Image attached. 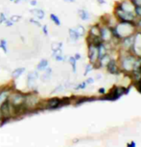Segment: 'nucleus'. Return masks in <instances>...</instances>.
<instances>
[{
    "label": "nucleus",
    "instance_id": "nucleus-1",
    "mask_svg": "<svg viewBox=\"0 0 141 147\" xmlns=\"http://www.w3.org/2000/svg\"><path fill=\"white\" fill-rule=\"evenodd\" d=\"M112 30L113 38L111 41V44H114L115 46L118 45L119 41L124 37L130 36L134 34V33L137 31L134 22H127V21H118Z\"/></svg>",
    "mask_w": 141,
    "mask_h": 147
},
{
    "label": "nucleus",
    "instance_id": "nucleus-19",
    "mask_svg": "<svg viewBox=\"0 0 141 147\" xmlns=\"http://www.w3.org/2000/svg\"><path fill=\"white\" fill-rule=\"evenodd\" d=\"M68 33H69V37H70V39H71L72 41H74V42H76V41H78L79 39H80V34H79L77 33V31L75 30V29H69V31H68Z\"/></svg>",
    "mask_w": 141,
    "mask_h": 147
},
{
    "label": "nucleus",
    "instance_id": "nucleus-34",
    "mask_svg": "<svg viewBox=\"0 0 141 147\" xmlns=\"http://www.w3.org/2000/svg\"><path fill=\"white\" fill-rule=\"evenodd\" d=\"M50 75H48V74H46V73H44L43 75L42 76V81H47V80H49L50 79Z\"/></svg>",
    "mask_w": 141,
    "mask_h": 147
},
{
    "label": "nucleus",
    "instance_id": "nucleus-23",
    "mask_svg": "<svg viewBox=\"0 0 141 147\" xmlns=\"http://www.w3.org/2000/svg\"><path fill=\"white\" fill-rule=\"evenodd\" d=\"M68 61H69L70 65H71V67H72L73 73H76V72H77V60L75 59L74 57H70L68 58Z\"/></svg>",
    "mask_w": 141,
    "mask_h": 147
},
{
    "label": "nucleus",
    "instance_id": "nucleus-22",
    "mask_svg": "<svg viewBox=\"0 0 141 147\" xmlns=\"http://www.w3.org/2000/svg\"><path fill=\"white\" fill-rule=\"evenodd\" d=\"M24 71H25L24 68H17V69L14 70L13 73H12V76H13V78H14V79L18 78L19 76H21L23 73H24Z\"/></svg>",
    "mask_w": 141,
    "mask_h": 147
},
{
    "label": "nucleus",
    "instance_id": "nucleus-35",
    "mask_svg": "<svg viewBox=\"0 0 141 147\" xmlns=\"http://www.w3.org/2000/svg\"><path fill=\"white\" fill-rule=\"evenodd\" d=\"M6 20H7V17H6L5 13H0V24H2V23H4Z\"/></svg>",
    "mask_w": 141,
    "mask_h": 147
},
{
    "label": "nucleus",
    "instance_id": "nucleus-43",
    "mask_svg": "<svg viewBox=\"0 0 141 147\" xmlns=\"http://www.w3.org/2000/svg\"><path fill=\"white\" fill-rule=\"evenodd\" d=\"M74 57H75V59L77 60V61L82 59V55H81L80 54H79V53H77V54H75V55H74Z\"/></svg>",
    "mask_w": 141,
    "mask_h": 147
},
{
    "label": "nucleus",
    "instance_id": "nucleus-50",
    "mask_svg": "<svg viewBox=\"0 0 141 147\" xmlns=\"http://www.w3.org/2000/svg\"><path fill=\"white\" fill-rule=\"evenodd\" d=\"M65 2H69V3H74L76 0H64Z\"/></svg>",
    "mask_w": 141,
    "mask_h": 147
},
{
    "label": "nucleus",
    "instance_id": "nucleus-26",
    "mask_svg": "<svg viewBox=\"0 0 141 147\" xmlns=\"http://www.w3.org/2000/svg\"><path fill=\"white\" fill-rule=\"evenodd\" d=\"M87 87V84L86 80H84L83 82H81V83H79V84L76 85V86L74 87V90H76V91H78V90H84Z\"/></svg>",
    "mask_w": 141,
    "mask_h": 147
},
{
    "label": "nucleus",
    "instance_id": "nucleus-28",
    "mask_svg": "<svg viewBox=\"0 0 141 147\" xmlns=\"http://www.w3.org/2000/svg\"><path fill=\"white\" fill-rule=\"evenodd\" d=\"M0 47H1V49L4 51L5 54H7L8 49H7V41H6V39H2L0 41Z\"/></svg>",
    "mask_w": 141,
    "mask_h": 147
},
{
    "label": "nucleus",
    "instance_id": "nucleus-24",
    "mask_svg": "<svg viewBox=\"0 0 141 147\" xmlns=\"http://www.w3.org/2000/svg\"><path fill=\"white\" fill-rule=\"evenodd\" d=\"M95 69V67H94V65L92 63H87V65H86V69H84V76H87L90 72H92L93 70Z\"/></svg>",
    "mask_w": 141,
    "mask_h": 147
},
{
    "label": "nucleus",
    "instance_id": "nucleus-37",
    "mask_svg": "<svg viewBox=\"0 0 141 147\" xmlns=\"http://www.w3.org/2000/svg\"><path fill=\"white\" fill-rule=\"evenodd\" d=\"M30 22L32 23V24H35L37 26V27H42V24L39 22V21H37V20H35V19H30Z\"/></svg>",
    "mask_w": 141,
    "mask_h": 147
},
{
    "label": "nucleus",
    "instance_id": "nucleus-52",
    "mask_svg": "<svg viewBox=\"0 0 141 147\" xmlns=\"http://www.w3.org/2000/svg\"><path fill=\"white\" fill-rule=\"evenodd\" d=\"M10 1H14V0H10Z\"/></svg>",
    "mask_w": 141,
    "mask_h": 147
},
{
    "label": "nucleus",
    "instance_id": "nucleus-4",
    "mask_svg": "<svg viewBox=\"0 0 141 147\" xmlns=\"http://www.w3.org/2000/svg\"><path fill=\"white\" fill-rule=\"evenodd\" d=\"M114 16L116 17L118 21H127V22H134L136 20V16L134 13H129V11H125L121 10L119 7L114 6L113 11Z\"/></svg>",
    "mask_w": 141,
    "mask_h": 147
},
{
    "label": "nucleus",
    "instance_id": "nucleus-40",
    "mask_svg": "<svg viewBox=\"0 0 141 147\" xmlns=\"http://www.w3.org/2000/svg\"><path fill=\"white\" fill-rule=\"evenodd\" d=\"M134 6H140L141 7V0H131Z\"/></svg>",
    "mask_w": 141,
    "mask_h": 147
},
{
    "label": "nucleus",
    "instance_id": "nucleus-21",
    "mask_svg": "<svg viewBox=\"0 0 141 147\" xmlns=\"http://www.w3.org/2000/svg\"><path fill=\"white\" fill-rule=\"evenodd\" d=\"M48 66H49V62H48V61H47L46 59H42V60L40 61V63L37 64V71H42V70H44Z\"/></svg>",
    "mask_w": 141,
    "mask_h": 147
},
{
    "label": "nucleus",
    "instance_id": "nucleus-42",
    "mask_svg": "<svg viewBox=\"0 0 141 147\" xmlns=\"http://www.w3.org/2000/svg\"><path fill=\"white\" fill-rule=\"evenodd\" d=\"M42 31H43V34H44L45 36H47V34H48V28H47L46 25H44L42 27Z\"/></svg>",
    "mask_w": 141,
    "mask_h": 147
},
{
    "label": "nucleus",
    "instance_id": "nucleus-47",
    "mask_svg": "<svg viewBox=\"0 0 141 147\" xmlns=\"http://www.w3.org/2000/svg\"><path fill=\"white\" fill-rule=\"evenodd\" d=\"M30 4H31V5H33V6H35V5H37V2L36 1V0H32V1H30Z\"/></svg>",
    "mask_w": 141,
    "mask_h": 147
},
{
    "label": "nucleus",
    "instance_id": "nucleus-31",
    "mask_svg": "<svg viewBox=\"0 0 141 147\" xmlns=\"http://www.w3.org/2000/svg\"><path fill=\"white\" fill-rule=\"evenodd\" d=\"M64 89H65V87H64V85H59V86H57V88H55V90L53 91V94H56V93H61V92H63Z\"/></svg>",
    "mask_w": 141,
    "mask_h": 147
},
{
    "label": "nucleus",
    "instance_id": "nucleus-9",
    "mask_svg": "<svg viewBox=\"0 0 141 147\" xmlns=\"http://www.w3.org/2000/svg\"><path fill=\"white\" fill-rule=\"evenodd\" d=\"M131 53H133L136 57H141V31L137 30L134 33V44L131 49Z\"/></svg>",
    "mask_w": 141,
    "mask_h": 147
},
{
    "label": "nucleus",
    "instance_id": "nucleus-41",
    "mask_svg": "<svg viewBox=\"0 0 141 147\" xmlns=\"http://www.w3.org/2000/svg\"><path fill=\"white\" fill-rule=\"evenodd\" d=\"M98 93L100 94V95H104L105 93H107V90H106L104 87H102L98 90Z\"/></svg>",
    "mask_w": 141,
    "mask_h": 147
},
{
    "label": "nucleus",
    "instance_id": "nucleus-38",
    "mask_svg": "<svg viewBox=\"0 0 141 147\" xmlns=\"http://www.w3.org/2000/svg\"><path fill=\"white\" fill-rule=\"evenodd\" d=\"M94 78H87L86 79V82H87V85H90V84H93L94 83Z\"/></svg>",
    "mask_w": 141,
    "mask_h": 147
},
{
    "label": "nucleus",
    "instance_id": "nucleus-46",
    "mask_svg": "<svg viewBox=\"0 0 141 147\" xmlns=\"http://www.w3.org/2000/svg\"><path fill=\"white\" fill-rule=\"evenodd\" d=\"M97 2H98L100 5H105L106 3H107L106 2V0H97Z\"/></svg>",
    "mask_w": 141,
    "mask_h": 147
},
{
    "label": "nucleus",
    "instance_id": "nucleus-18",
    "mask_svg": "<svg viewBox=\"0 0 141 147\" xmlns=\"http://www.w3.org/2000/svg\"><path fill=\"white\" fill-rule=\"evenodd\" d=\"M78 14H79V17L83 20V21H89L90 19V13L87 11V10H79L78 11Z\"/></svg>",
    "mask_w": 141,
    "mask_h": 147
},
{
    "label": "nucleus",
    "instance_id": "nucleus-33",
    "mask_svg": "<svg viewBox=\"0 0 141 147\" xmlns=\"http://www.w3.org/2000/svg\"><path fill=\"white\" fill-rule=\"evenodd\" d=\"M54 58H55V60H56V61H64V60H65V57H63V54L57 55V57H55Z\"/></svg>",
    "mask_w": 141,
    "mask_h": 147
},
{
    "label": "nucleus",
    "instance_id": "nucleus-8",
    "mask_svg": "<svg viewBox=\"0 0 141 147\" xmlns=\"http://www.w3.org/2000/svg\"><path fill=\"white\" fill-rule=\"evenodd\" d=\"M87 57L90 63L95 65L99 59L98 46L92 43H87Z\"/></svg>",
    "mask_w": 141,
    "mask_h": 147
},
{
    "label": "nucleus",
    "instance_id": "nucleus-25",
    "mask_svg": "<svg viewBox=\"0 0 141 147\" xmlns=\"http://www.w3.org/2000/svg\"><path fill=\"white\" fill-rule=\"evenodd\" d=\"M75 30L77 31V33L80 34V36H84L86 34V29H84L82 25H78L77 27L75 28Z\"/></svg>",
    "mask_w": 141,
    "mask_h": 147
},
{
    "label": "nucleus",
    "instance_id": "nucleus-45",
    "mask_svg": "<svg viewBox=\"0 0 141 147\" xmlns=\"http://www.w3.org/2000/svg\"><path fill=\"white\" fill-rule=\"evenodd\" d=\"M44 70H45V73H46V74H48V75H50V76H51V75H52V69H51V68H50V67H49V66H48V67H47V68H45Z\"/></svg>",
    "mask_w": 141,
    "mask_h": 147
},
{
    "label": "nucleus",
    "instance_id": "nucleus-15",
    "mask_svg": "<svg viewBox=\"0 0 141 147\" xmlns=\"http://www.w3.org/2000/svg\"><path fill=\"white\" fill-rule=\"evenodd\" d=\"M39 78V73L37 71H35V72H31L28 74V76H27V85L29 88H33L36 84V81L37 79Z\"/></svg>",
    "mask_w": 141,
    "mask_h": 147
},
{
    "label": "nucleus",
    "instance_id": "nucleus-48",
    "mask_svg": "<svg viewBox=\"0 0 141 147\" xmlns=\"http://www.w3.org/2000/svg\"><path fill=\"white\" fill-rule=\"evenodd\" d=\"M14 2L16 3V4H18V3L23 2V0H14Z\"/></svg>",
    "mask_w": 141,
    "mask_h": 147
},
{
    "label": "nucleus",
    "instance_id": "nucleus-36",
    "mask_svg": "<svg viewBox=\"0 0 141 147\" xmlns=\"http://www.w3.org/2000/svg\"><path fill=\"white\" fill-rule=\"evenodd\" d=\"M10 20H12L13 22H17V21H19V20H20V16H13L11 17Z\"/></svg>",
    "mask_w": 141,
    "mask_h": 147
},
{
    "label": "nucleus",
    "instance_id": "nucleus-20",
    "mask_svg": "<svg viewBox=\"0 0 141 147\" xmlns=\"http://www.w3.org/2000/svg\"><path fill=\"white\" fill-rule=\"evenodd\" d=\"M30 11L34 14V16H36L37 18H40V19L44 18L45 13H44V11L42 10H40V9H33V10H31Z\"/></svg>",
    "mask_w": 141,
    "mask_h": 147
},
{
    "label": "nucleus",
    "instance_id": "nucleus-29",
    "mask_svg": "<svg viewBox=\"0 0 141 147\" xmlns=\"http://www.w3.org/2000/svg\"><path fill=\"white\" fill-rule=\"evenodd\" d=\"M134 14L136 18H141V7L140 6H136L134 7Z\"/></svg>",
    "mask_w": 141,
    "mask_h": 147
},
{
    "label": "nucleus",
    "instance_id": "nucleus-12",
    "mask_svg": "<svg viewBox=\"0 0 141 147\" xmlns=\"http://www.w3.org/2000/svg\"><path fill=\"white\" fill-rule=\"evenodd\" d=\"M112 58H114V57L110 54V53H108V54H106L105 55H103V57H101L99 58L98 61H97V63L94 65V67H95V69L106 68L107 65L110 63V61L112 59Z\"/></svg>",
    "mask_w": 141,
    "mask_h": 147
},
{
    "label": "nucleus",
    "instance_id": "nucleus-14",
    "mask_svg": "<svg viewBox=\"0 0 141 147\" xmlns=\"http://www.w3.org/2000/svg\"><path fill=\"white\" fill-rule=\"evenodd\" d=\"M96 100H98L97 96H80V98H77L74 100V105L75 106H80V105L87 103V102H92Z\"/></svg>",
    "mask_w": 141,
    "mask_h": 147
},
{
    "label": "nucleus",
    "instance_id": "nucleus-16",
    "mask_svg": "<svg viewBox=\"0 0 141 147\" xmlns=\"http://www.w3.org/2000/svg\"><path fill=\"white\" fill-rule=\"evenodd\" d=\"M90 37H100V23L99 24L92 25L89 28V36Z\"/></svg>",
    "mask_w": 141,
    "mask_h": 147
},
{
    "label": "nucleus",
    "instance_id": "nucleus-39",
    "mask_svg": "<svg viewBox=\"0 0 141 147\" xmlns=\"http://www.w3.org/2000/svg\"><path fill=\"white\" fill-rule=\"evenodd\" d=\"M4 23L6 24V26H7V27H12V26L14 25V22L12 21V20H8V19L6 20V21H5Z\"/></svg>",
    "mask_w": 141,
    "mask_h": 147
},
{
    "label": "nucleus",
    "instance_id": "nucleus-10",
    "mask_svg": "<svg viewBox=\"0 0 141 147\" xmlns=\"http://www.w3.org/2000/svg\"><path fill=\"white\" fill-rule=\"evenodd\" d=\"M134 34L122 38V39L119 41L118 45H117V46H119V50H124V51L131 52V49L134 44Z\"/></svg>",
    "mask_w": 141,
    "mask_h": 147
},
{
    "label": "nucleus",
    "instance_id": "nucleus-51",
    "mask_svg": "<svg viewBox=\"0 0 141 147\" xmlns=\"http://www.w3.org/2000/svg\"><path fill=\"white\" fill-rule=\"evenodd\" d=\"M2 119H3V115L1 113V111H0V120H2Z\"/></svg>",
    "mask_w": 141,
    "mask_h": 147
},
{
    "label": "nucleus",
    "instance_id": "nucleus-27",
    "mask_svg": "<svg viewBox=\"0 0 141 147\" xmlns=\"http://www.w3.org/2000/svg\"><path fill=\"white\" fill-rule=\"evenodd\" d=\"M50 18H51V20L53 22L55 23L56 25L57 26H61V20H60V18H59V17L56 16V14H54V13H51L50 14Z\"/></svg>",
    "mask_w": 141,
    "mask_h": 147
},
{
    "label": "nucleus",
    "instance_id": "nucleus-3",
    "mask_svg": "<svg viewBox=\"0 0 141 147\" xmlns=\"http://www.w3.org/2000/svg\"><path fill=\"white\" fill-rule=\"evenodd\" d=\"M130 92V87H126V86H114L108 91V93H105L104 95H101V96H99L98 99L99 100H108V101H115L117 99H119L121 96Z\"/></svg>",
    "mask_w": 141,
    "mask_h": 147
},
{
    "label": "nucleus",
    "instance_id": "nucleus-13",
    "mask_svg": "<svg viewBox=\"0 0 141 147\" xmlns=\"http://www.w3.org/2000/svg\"><path fill=\"white\" fill-rule=\"evenodd\" d=\"M117 7H119L121 10L125 11H129V13H134V6L131 0H122L120 2H117L115 4Z\"/></svg>",
    "mask_w": 141,
    "mask_h": 147
},
{
    "label": "nucleus",
    "instance_id": "nucleus-5",
    "mask_svg": "<svg viewBox=\"0 0 141 147\" xmlns=\"http://www.w3.org/2000/svg\"><path fill=\"white\" fill-rule=\"evenodd\" d=\"M24 99H25V95H23V94L19 92H11L7 100L10 102V104L14 109H18V108L23 106Z\"/></svg>",
    "mask_w": 141,
    "mask_h": 147
},
{
    "label": "nucleus",
    "instance_id": "nucleus-44",
    "mask_svg": "<svg viewBox=\"0 0 141 147\" xmlns=\"http://www.w3.org/2000/svg\"><path fill=\"white\" fill-rule=\"evenodd\" d=\"M127 146L128 147H136V142H129V143H127Z\"/></svg>",
    "mask_w": 141,
    "mask_h": 147
},
{
    "label": "nucleus",
    "instance_id": "nucleus-11",
    "mask_svg": "<svg viewBox=\"0 0 141 147\" xmlns=\"http://www.w3.org/2000/svg\"><path fill=\"white\" fill-rule=\"evenodd\" d=\"M106 69H107L108 74L114 75V76H119L120 74L122 73L121 70H120L119 63L116 58H112V59L110 61V63L107 65V67H106Z\"/></svg>",
    "mask_w": 141,
    "mask_h": 147
},
{
    "label": "nucleus",
    "instance_id": "nucleus-17",
    "mask_svg": "<svg viewBox=\"0 0 141 147\" xmlns=\"http://www.w3.org/2000/svg\"><path fill=\"white\" fill-rule=\"evenodd\" d=\"M12 91L10 89H3L0 91V107L2 106V104L8 99L9 95L11 94Z\"/></svg>",
    "mask_w": 141,
    "mask_h": 147
},
{
    "label": "nucleus",
    "instance_id": "nucleus-7",
    "mask_svg": "<svg viewBox=\"0 0 141 147\" xmlns=\"http://www.w3.org/2000/svg\"><path fill=\"white\" fill-rule=\"evenodd\" d=\"M40 102V99L35 94H29V95H25V99H24V106L26 109H35L39 106Z\"/></svg>",
    "mask_w": 141,
    "mask_h": 147
},
{
    "label": "nucleus",
    "instance_id": "nucleus-2",
    "mask_svg": "<svg viewBox=\"0 0 141 147\" xmlns=\"http://www.w3.org/2000/svg\"><path fill=\"white\" fill-rule=\"evenodd\" d=\"M136 55H134L133 53L124 50H119V55L117 58V61L119 63L120 70L125 75H130L134 71L136 66Z\"/></svg>",
    "mask_w": 141,
    "mask_h": 147
},
{
    "label": "nucleus",
    "instance_id": "nucleus-49",
    "mask_svg": "<svg viewBox=\"0 0 141 147\" xmlns=\"http://www.w3.org/2000/svg\"><path fill=\"white\" fill-rule=\"evenodd\" d=\"M102 78V75H100V74H98V75H96V78L97 79H101Z\"/></svg>",
    "mask_w": 141,
    "mask_h": 147
},
{
    "label": "nucleus",
    "instance_id": "nucleus-32",
    "mask_svg": "<svg viewBox=\"0 0 141 147\" xmlns=\"http://www.w3.org/2000/svg\"><path fill=\"white\" fill-rule=\"evenodd\" d=\"M136 27L138 31H141V18H136V20L134 21Z\"/></svg>",
    "mask_w": 141,
    "mask_h": 147
},
{
    "label": "nucleus",
    "instance_id": "nucleus-30",
    "mask_svg": "<svg viewBox=\"0 0 141 147\" xmlns=\"http://www.w3.org/2000/svg\"><path fill=\"white\" fill-rule=\"evenodd\" d=\"M51 48H52V51L57 50V49H60V48H63V43L61 42H54V43H52Z\"/></svg>",
    "mask_w": 141,
    "mask_h": 147
},
{
    "label": "nucleus",
    "instance_id": "nucleus-6",
    "mask_svg": "<svg viewBox=\"0 0 141 147\" xmlns=\"http://www.w3.org/2000/svg\"><path fill=\"white\" fill-rule=\"evenodd\" d=\"M100 38H101L102 42L110 43L113 38L111 28L106 24H101L100 23Z\"/></svg>",
    "mask_w": 141,
    "mask_h": 147
}]
</instances>
